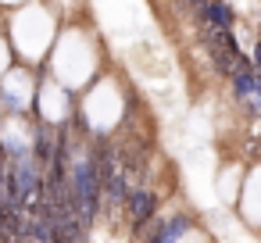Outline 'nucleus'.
I'll use <instances>...</instances> for the list:
<instances>
[{"mask_svg":"<svg viewBox=\"0 0 261 243\" xmlns=\"http://www.w3.org/2000/svg\"><path fill=\"white\" fill-rule=\"evenodd\" d=\"M125 211H129L133 229L140 232V229H147V222L154 218V211H158V197H154L150 190H129V197H125Z\"/></svg>","mask_w":261,"mask_h":243,"instance_id":"obj_1","label":"nucleus"},{"mask_svg":"<svg viewBox=\"0 0 261 243\" xmlns=\"http://www.w3.org/2000/svg\"><path fill=\"white\" fill-rule=\"evenodd\" d=\"M186 229H190V214H172L165 222H154L150 225V236L143 243H179L186 236Z\"/></svg>","mask_w":261,"mask_h":243,"instance_id":"obj_2","label":"nucleus"},{"mask_svg":"<svg viewBox=\"0 0 261 243\" xmlns=\"http://www.w3.org/2000/svg\"><path fill=\"white\" fill-rule=\"evenodd\" d=\"M229 83H232V97L247 104V97L254 93V65H250L243 54L236 58V68L229 72Z\"/></svg>","mask_w":261,"mask_h":243,"instance_id":"obj_3","label":"nucleus"},{"mask_svg":"<svg viewBox=\"0 0 261 243\" xmlns=\"http://www.w3.org/2000/svg\"><path fill=\"white\" fill-rule=\"evenodd\" d=\"M254 68H261V40H257V47H254V61H250Z\"/></svg>","mask_w":261,"mask_h":243,"instance_id":"obj_4","label":"nucleus"},{"mask_svg":"<svg viewBox=\"0 0 261 243\" xmlns=\"http://www.w3.org/2000/svg\"><path fill=\"white\" fill-rule=\"evenodd\" d=\"M193 4H197V0H182V8H186V11H193Z\"/></svg>","mask_w":261,"mask_h":243,"instance_id":"obj_5","label":"nucleus"}]
</instances>
